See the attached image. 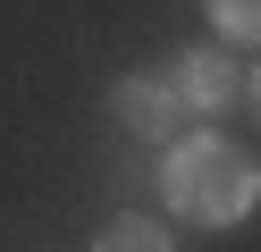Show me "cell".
<instances>
[{
    "label": "cell",
    "mask_w": 261,
    "mask_h": 252,
    "mask_svg": "<svg viewBox=\"0 0 261 252\" xmlns=\"http://www.w3.org/2000/svg\"><path fill=\"white\" fill-rule=\"evenodd\" d=\"M211 34L219 42H261V0H211Z\"/></svg>",
    "instance_id": "5b68a950"
},
{
    "label": "cell",
    "mask_w": 261,
    "mask_h": 252,
    "mask_svg": "<svg viewBox=\"0 0 261 252\" xmlns=\"http://www.w3.org/2000/svg\"><path fill=\"white\" fill-rule=\"evenodd\" d=\"M244 101H253V126H261V67L244 76Z\"/></svg>",
    "instance_id": "8992f818"
},
{
    "label": "cell",
    "mask_w": 261,
    "mask_h": 252,
    "mask_svg": "<svg viewBox=\"0 0 261 252\" xmlns=\"http://www.w3.org/2000/svg\"><path fill=\"white\" fill-rule=\"evenodd\" d=\"M160 202H169V218H186V227L219 235V227H244V218L261 210V160L244 143H227V134H177L169 160H160Z\"/></svg>",
    "instance_id": "6da1fadb"
},
{
    "label": "cell",
    "mask_w": 261,
    "mask_h": 252,
    "mask_svg": "<svg viewBox=\"0 0 261 252\" xmlns=\"http://www.w3.org/2000/svg\"><path fill=\"white\" fill-rule=\"evenodd\" d=\"M169 84H177V101H186L194 118H219L227 101H244V67L227 59V50H177V67H169Z\"/></svg>",
    "instance_id": "3957f363"
},
{
    "label": "cell",
    "mask_w": 261,
    "mask_h": 252,
    "mask_svg": "<svg viewBox=\"0 0 261 252\" xmlns=\"http://www.w3.org/2000/svg\"><path fill=\"white\" fill-rule=\"evenodd\" d=\"M110 118H118L135 143H160V151H169L177 134H186V118H194V109L177 101V84H169V76H118V84H110Z\"/></svg>",
    "instance_id": "7a4b0ae2"
},
{
    "label": "cell",
    "mask_w": 261,
    "mask_h": 252,
    "mask_svg": "<svg viewBox=\"0 0 261 252\" xmlns=\"http://www.w3.org/2000/svg\"><path fill=\"white\" fill-rule=\"evenodd\" d=\"M93 252H177V244H169V227H160V218H143V210H118L101 235H93Z\"/></svg>",
    "instance_id": "277c9868"
}]
</instances>
